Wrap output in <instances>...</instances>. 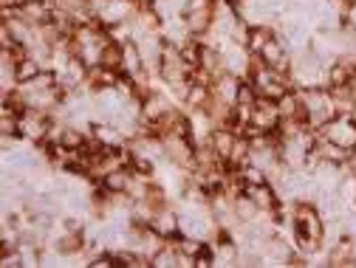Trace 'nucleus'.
<instances>
[{"label": "nucleus", "instance_id": "1", "mask_svg": "<svg viewBox=\"0 0 356 268\" xmlns=\"http://www.w3.org/2000/svg\"><path fill=\"white\" fill-rule=\"evenodd\" d=\"M323 139H331L342 147H348L350 153H356V122L350 116H334L323 130H320Z\"/></svg>", "mask_w": 356, "mask_h": 268}, {"label": "nucleus", "instance_id": "2", "mask_svg": "<svg viewBox=\"0 0 356 268\" xmlns=\"http://www.w3.org/2000/svg\"><path fill=\"white\" fill-rule=\"evenodd\" d=\"M136 9H139V0H111V3L97 15V20L102 26H116V23L133 20Z\"/></svg>", "mask_w": 356, "mask_h": 268}, {"label": "nucleus", "instance_id": "3", "mask_svg": "<svg viewBox=\"0 0 356 268\" xmlns=\"http://www.w3.org/2000/svg\"><path fill=\"white\" fill-rule=\"evenodd\" d=\"M150 226L164 237V240H172L181 235V226H178V212L167 203V206H159L153 212V220H150Z\"/></svg>", "mask_w": 356, "mask_h": 268}, {"label": "nucleus", "instance_id": "4", "mask_svg": "<svg viewBox=\"0 0 356 268\" xmlns=\"http://www.w3.org/2000/svg\"><path fill=\"white\" fill-rule=\"evenodd\" d=\"M241 76L238 74H229V71H224L220 76H215L212 79V94L224 102V105H238V91H241Z\"/></svg>", "mask_w": 356, "mask_h": 268}, {"label": "nucleus", "instance_id": "5", "mask_svg": "<svg viewBox=\"0 0 356 268\" xmlns=\"http://www.w3.org/2000/svg\"><path fill=\"white\" fill-rule=\"evenodd\" d=\"M145 71H147L145 68V57H142V51L136 46V40L122 42V74L124 76H139Z\"/></svg>", "mask_w": 356, "mask_h": 268}, {"label": "nucleus", "instance_id": "6", "mask_svg": "<svg viewBox=\"0 0 356 268\" xmlns=\"http://www.w3.org/2000/svg\"><path fill=\"white\" fill-rule=\"evenodd\" d=\"M235 139H238V130H232V127H215V130L209 133L212 150H215L220 158H224V161H229L232 147H235Z\"/></svg>", "mask_w": 356, "mask_h": 268}, {"label": "nucleus", "instance_id": "7", "mask_svg": "<svg viewBox=\"0 0 356 268\" xmlns=\"http://www.w3.org/2000/svg\"><path fill=\"white\" fill-rule=\"evenodd\" d=\"M212 17H215V6H207V9H193V12H187V15H184L190 34H193V37H198V40L209 34V28H212Z\"/></svg>", "mask_w": 356, "mask_h": 268}, {"label": "nucleus", "instance_id": "8", "mask_svg": "<svg viewBox=\"0 0 356 268\" xmlns=\"http://www.w3.org/2000/svg\"><path fill=\"white\" fill-rule=\"evenodd\" d=\"M111 195H116V192H127L130 190V184H133V172L127 169V167H116V169H111L102 181H99Z\"/></svg>", "mask_w": 356, "mask_h": 268}, {"label": "nucleus", "instance_id": "9", "mask_svg": "<svg viewBox=\"0 0 356 268\" xmlns=\"http://www.w3.org/2000/svg\"><path fill=\"white\" fill-rule=\"evenodd\" d=\"M102 68H111V71H119L122 74V42H105L102 49Z\"/></svg>", "mask_w": 356, "mask_h": 268}, {"label": "nucleus", "instance_id": "10", "mask_svg": "<svg viewBox=\"0 0 356 268\" xmlns=\"http://www.w3.org/2000/svg\"><path fill=\"white\" fill-rule=\"evenodd\" d=\"M272 34H275V28H272V26H252L249 40H246V49H249L252 54H260V49L266 46V40H269Z\"/></svg>", "mask_w": 356, "mask_h": 268}, {"label": "nucleus", "instance_id": "11", "mask_svg": "<svg viewBox=\"0 0 356 268\" xmlns=\"http://www.w3.org/2000/svg\"><path fill=\"white\" fill-rule=\"evenodd\" d=\"M150 265H153V268H175V265H178V249L172 246V240H167V246L153 254Z\"/></svg>", "mask_w": 356, "mask_h": 268}, {"label": "nucleus", "instance_id": "12", "mask_svg": "<svg viewBox=\"0 0 356 268\" xmlns=\"http://www.w3.org/2000/svg\"><path fill=\"white\" fill-rule=\"evenodd\" d=\"M40 71H42V62H40V60H34V57L20 60V62H17V85H26V82L37 79Z\"/></svg>", "mask_w": 356, "mask_h": 268}, {"label": "nucleus", "instance_id": "13", "mask_svg": "<svg viewBox=\"0 0 356 268\" xmlns=\"http://www.w3.org/2000/svg\"><path fill=\"white\" fill-rule=\"evenodd\" d=\"M15 42H17V40H15L12 28H9L6 23H3V26H0V49H12V46H15Z\"/></svg>", "mask_w": 356, "mask_h": 268}]
</instances>
